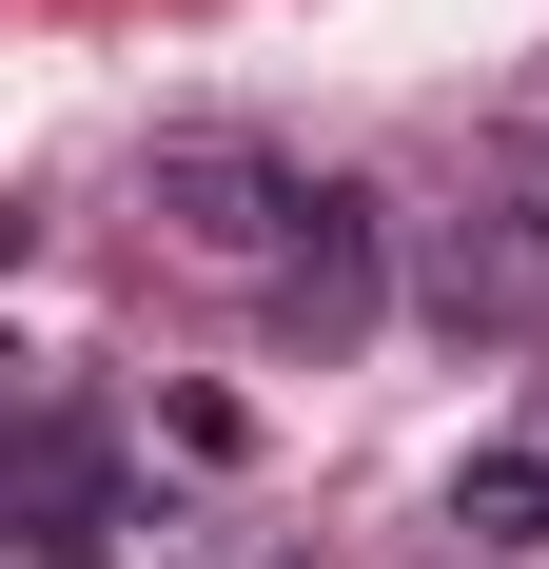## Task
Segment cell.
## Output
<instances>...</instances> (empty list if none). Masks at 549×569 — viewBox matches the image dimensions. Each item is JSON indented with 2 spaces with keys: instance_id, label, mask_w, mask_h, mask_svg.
<instances>
[{
  "instance_id": "cell-5",
  "label": "cell",
  "mask_w": 549,
  "mask_h": 569,
  "mask_svg": "<svg viewBox=\"0 0 549 569\" xmlns=\"http://www.w3.org/2000/svg\"><path fill=\"white\" fill-rule=\"evenodd\" d=\"M20 569H99V550H20Z\"/></svg>"
},
{
  "instance_id": "cell-2",
  "label": "cell",
  "mask_w": 549,
  "mask_h": 569,
  "mask_svg": "<svg viewBox=\"0 0 549 569\" xmlns=\"http://www.w3.org/2000/svg\"><path fill=\"white\" fill-rule=\"evenodd\" d=\"M138 217H158V256H197V276H256V295H274V256L315 236V177L256 158V138H158V158H138Z\"/></svg>"
},
{
  "instance_id": "cell-3",
  "label": "cell",
  "mask_w": 549,
  "mask_h": 569,
  "mask_svg": "<svg viewBox=\"0 0 549 569\" xmlns=\"http://www.w3.org/2000/svg\"><path fill=\"white\" fill-rule=\"evenodd\" d=\"M373 315H392V197H333V177H315V236L274 256V335H295V353H353Z\"/></svg>"
},
{
  "instance_id": "cell-4",
  "label": "cell",
  "mask_w": 549,
  "mask_h": 569,
  "mask_svg": "<svg viewBox=\"0 0 549 569\" xmlns=\"http://www.w3.org/2000/svg\"><path fill=\"white\" fill-rule=\"evenodd\" d=\"M451 530H471V550H549V432H530V452H471V471H451Z\"/></svg>"
},
{
  "instance_id": "cell-1",
  "label": "cell",
  "mask_w": 549,
  "mask_h": 569,
  "mask_svg": "<svg viewBox=\"0 0 549 569\" xmlns=\"http://www.w3.org/2000/svg\"><path fill=\"white\" fill-rule=\"evenodd\" d=\"M412 295H432L451 335H549V158H491V177H451L432 217H412Z\"/></svg>"
}]
</instances>
